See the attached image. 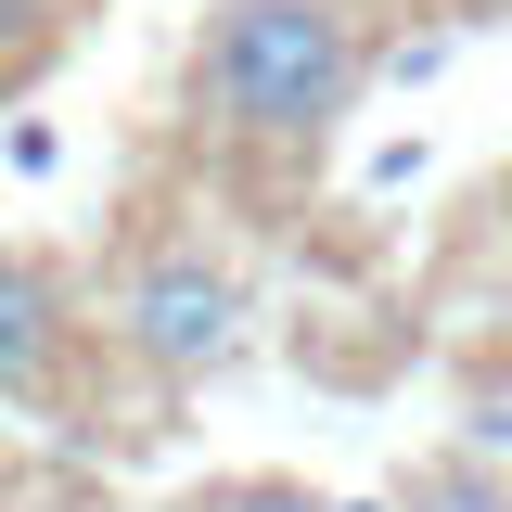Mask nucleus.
Masks as SVG:
<instances>
[{"mask_svg":"<svg viewBox=\"0 0 512 512\" xmlns=\"http://www.w3.org/2000/svg\"><path fill=\"white\" fill-rule=\"evenodd\" d=\"M384 64L397 52H384L372 0H205L180 52V116L192 141H218L244 167H308Z\"/></svg>","mask_w":512,"mask_h":512,"instance_id":"f257e3e1","label":"nucleus"},{"mask_svg":"<svg viewBox=\"0 0 512 512\" xmlns=\"http://www.w3.org/2000/svg\"><path fill=\"white\" fill-rule=\"evenodd\" d=\"M244 320H256V282H244L231 244H205V231H141L128 269H116V295H103V346H116L154 397H192V384H218L244 359Z\"/></svg>","mask_w":512,"mask_h":512,"instance_id":"f03ea898","label":"nucleus"},{"mask_svg":"<svg viewBox=\"0 0 512 512\" xmlns=\"http://www.w3.org/2000/svg\"><path fill=\"white\" fill-rule=\"evenodd\" d=\"M64 359H77V295L52 256L0 244V410H52Z\"/></svg>","mask_w":512,"mask_h":512,"instance_id":"7ed1b4c3","label":"nucleus"},{"mask_svg":"<svg viewBox=\"0 0 512 512\" xmlns=\"http://www.w3.org/2000/svg\"><path fill=\"white\" fill-rule=\"evenodd\" d=\"M180 512H346V500H320V487H295V474H205Z\"/></svg>","mask_w":512,"mask_h":512,"instance_id":"20e7f679","label":"nucleus"},{"mask_svg":"<svg viewBox=\"0 0 512 512\" xmlns=\"http://www.w3.org/2000/svg\"><path fill=\"white\" fill-rule=\"evenodd\" d=\"M64 39V0H0V90H26Z\"/></svg>","mask_w":512,"mask_h":512,"instance_id":"39448f33","label":"nucleus"}]
</instances>
